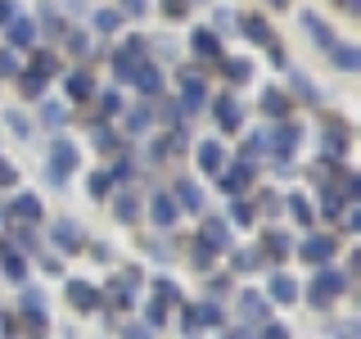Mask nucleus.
<instances>
[{
    "label": "nucleus",
    "instance_id": "f257e3e1",
    "mask_svg": "<svg viewBox=\"0 0 361 339\" xmlns=\"http://www.w3.org/2000/svg\"><path fill=\"white\" fill-rule=\"evenodd\" d=\"M343 290H348V276H343V271H316L307 299H312V308H325V303H334Z\"/></svg>",
    "mask_w": 361,
    "mask_h": 339
},
{
    "label": "nucleus",
    "instance_id": "f03ea898",
    "mask_svg": "<svg viewBox=\"0 0 361 339\" xmlns=\"http://www.w3.org/2000/svg\"><path fill=\"white\" fill-rule=\"evenodd\" d=\"M298 141H302V127H298V122H280V127L276 131H267V154H276L280 158V163H285V158L293 154V150H298Z\"/></svg>",
    "mask_w": 361,
    "mask_h": 339
},
{
    "label": "nucleus",
    "instance_id": "7ed1b4c3",
    "mask_svg": "<svg viewBox=\"0 0 361 339\" xmlns=\"http://www.w3.org/2000/svg\"><path fill=\"white\" fill-rule=\"evenodd\" d=\"M77 145L73 141H54V150H50V181L54 186H63L68 181V172H77Z\"/></svg>",
    "mask_w": 361,
    "mask_h": 339
},
{
    "label": "nucleus",
    "instance_id": "20e7f679",
    "mask_svg": "<svg viewBox=\"0 0 361 339\" xmlns=\"http://www.w3.org/2000/svg\"><path fill=\"white\" fill-rule=\"evenodd\" d=\"M199 249H203V254H221V249H231V226L208 218L203 231H199Z\"/></svg>",
    "mask_w": 361,
    "mask_h": 339
},
{
    "label": "nucleus",
    "instance_id": "39448f33",
    "mask_svg": "<svg viewBox=\"0 0 361 339\" xmlns=\"http://www.w3.org/2000/svg\"><path fill=\"white\" fill-rule=\"evenodd\" d=\"M217 122H221V131H240L244 113H240V100L235 95H217Z\"/></svg>",
    "mask_w": 361,
    "mask_h": 339
},
{
    "label": "nucleus",
    "instance_id": "423d86ee",
    "mask_svg": "<svg viewBox=\"0 0 361 339\" xmlns=\"http://www.w3.org/2000/svg\"><path fill=\"white\" fill-rule=\"evenodd\" d=\"M321 154H325V163H338V158L348 154V136H343V127H338V122L321 136Z\"/></svg>",
    "mask_w": 361,
    "mask_h": 339
},
{
    "label": "nucleus",
    "instance_id": "0eeeda50",
    "mask_svg": "<svg viewBox=\"0 0 361 339\" xmlns=\"http://www.w3.org/2000/svg\"><path fill=\"white\" fill-rule=\"evenodd\" d=\"M334 240H330V235H312V240L307 244H302V258H307V263H316V267H321V263H330V258H334Z\"/></svg>",
    "mask_w": 361,
    "mask_h": 339
},
{
    "label": "nucleus",
    "instance_id": "6e6552de",
    "mask_svg": "<svg viewBox=\"0 0 361 339\" xmlns=\"http://www.w3.org/2000/svg\"><path fill=\"white\" fill-rule=\"evenodd\" d=\"M180 95H185V109H203V100H208V86H203V77L180 73Z\"/></svg>",
    "mask_w": 361,
    "mask_h": 339
},
{
    "label": "nucleus",
    "instance_id": "1a4fd4ad",
    "mask_svg": "<svg viewBox=\"0 0 361 339\" xmlns=\"http://www.w3.org/2000/svg\"><path fill=\"white\" fill-rule=\"evenodd\" d=\"M190 45H195L199 59H217V54H221V37H217V32H208V28H195Z\"/></svg>",
    "mask_w": 361,
    "mask_h": 339
},
{
    "label": "nucleus",
    "instance_id": "9d476101",
    "mask_svg": "<svg viewBox=\"0 0 361 339\" xmlns=\"http://www.w3.org/2000/svg\"><path fill=\"white\" fill-rule=\"evenodd\" d=\"M199 167H203L208 177H217L221 167H226V150H221L217 141H203V145H199Z\"/></svg>",
    "mask_w": 361,
    "mask_h": 339
},
{
    "label": "nucleus",
    "instance_id": "9b49d317",
    "mask_svg": "<svg viewBox=\"0 0 361 339\" xmlns=\"http://www.w3.org/2000/svg\"><path fill=\"white\" fill-rule=\"evenodd\" d=\"M131 82L145 90V95H158L163 90V73H158L154 64H135V73H131Z\"/></svg>",
    "mask_w": 361,
    "mask_h": 339
},
{
    "label": "nucleus",
    "instance_id": "f8f14e48",
    "mask_svg": "<svg viewBox=\"0 0 361 339\" xmlns=\"http://www.w3.org/2000/svg\"><path fill=\"white\" fill-rule=\"evenodd\" d=\"M240 32L253 45H271V41H276V37H271V28H267V18H257V14H244L240 18Z\"/></svg>",
    "mask_w": 361,
    "mask_h": 339
},
{
    "label": "nucleus",
    "instance_id": "ddd939ff",
    "mask_svg": "<svg viewBox=\"0 0 361 339\" xmlns=\"http://www.w3.org/2000/svg\"><path fill=\"white\" fill-rule=\"evenodd\" d=\"M248 181H253V167H248V163H235L226 177H217V186H221V190H231V195H240Z\"/></svg>",
    "mask_w": 361,
    "mask_h": 339
},
{
    "label": "nucleus",
    "instance_id": "4468645a",
    "mask_svg": "<svg viewBox=\"0 0 361 339\" xmlns=\"http://www.w3.org/2000/svg\"><path fill=\"white\" fill-rule=\"evenodd\" d=\"M149 218H154L158 226H172V222H176V199H172V195H154V199H149Z\"/></svg>",
    "mask_w": 361,
    "mask_h": 339
},
{
    "label": "nucleus",
    "instance_id": "2eb2a0df",
    "mask_svg": "<svg viewBox=\"0 0 361 339\" xmlns=\"http://www.w3.org/2000/svg\"><path fill=\"white\" fill-rule=\"evenodd\" d=\"M68 299H73V303H77L82 312H95V308H99V294L90 290L86 280H73V285H68Z\"/></svg>",
    "mask_w": 361,
    "mask_h": 339
},
{
    "label": "nucleus",
    "instance_id": "dca6fc26",
    "mask_svg": "<svg viewBox=\"0 0 361 339\" xmlns=\"http://www.w3.org/2000/svg\"><path fill=\"white\" fill-rule=\"evenodd\" d=\"M176 203H185V213H199L203 208V190L195 186V181H176Z\"/></svg>",
    "mask_w": 361,
    "mask_h": 339
},
{
    "label": "nucleus",
    "instance_id": "f3484780",
    "mask_svg": "<svg viewBox=\"0 0 361 339\" xmlns=\"http://www.w3.org/2000/svg\"><path fill=\"white\" fill-rule=\"evenodd\" d=\"M5 28H9V41H14V45H32V37H37V23H32V18H9L5 23Z\"/></svg>",
    "mask_w": 361,
    "mask_h": 339
},
{
    "label": "nucleus",
    "instance_id": "a211bd4d",
    "mask_svg": "<svg viewBox=\"0 0 361 339\" xmlns=\"http://www.w3.org/2000/svg\"><path fill=\"white\" fill-rule=\"evenodd\" d=\"M302 28H307V32H312V41H316V45H325V50H330V45L338 41V37H334V32H330V28H325V23H321V18H316V14H312V9H307V14H302Z\"/></svg>",
    "mask_w": 361,
    "mask_h": 339
},
{
    "label": "nucleus",
    "instance_id": "6ab92c4d",
    "mask_svg": "<svg viewBox=\"0 0 361 339\" xmlns=\"http://www.w3.org/2000/svg\"><path fill=\"white\" fill-rule=\"evenodd\" d=\"M330 54H334V64L343 68V73H353V68H361V50H357V45H343V41H334V45H330Z\"/></svg>",
    "mask_w": 361,
    "mask_h": 339
},
{
    "label": "nucleus",
    "instance_id": "aec40b11",
    "mask_svg": "<svg viewBox=\"0 0 361 339\" xmlns=\"http://www.w3.org/2000/svg\"><path fill=\"white\" fill-rule=\"evenodd\" d=\"M63 90H68V100H90L95 95V82H90V73H73L63 82Z\"/></svg>",
    "mask_w": 361,
    "mask_h": 339
},
{
    "label": "nucleus",
    "instance_id": "412c9836",
    "mask_svg": "<svg viewBox=\"0 0 361 339\" xmlns=\"http://www.w3.org/2000/svg\"><path fill=\"white\" fill-rule=\"evenodd\" d=\"M271 299H276V303H293V299H298L293 276H285V271H280V276H271Z\"/></svg>",
    "mask_w": 361,
    "mask_h": 339
},
{
    "label": "nucleus",
    "instance_id": "4be33fe9",
    "mask_svg": "<svg viewBox=\"0 0 361 339\" xmlns=\"http://www.w3.org/2000/svg\"><path fill=\"white\" fill-rule=\"evenodd\" d=\"M77 240H82V231H77V222H54V244H59V249H68V254H73V249H77Z\"/></svg>",
    "mask_w": 361,
    "mask_h": 339
},
{
    "label": "nucleus",
    "instance_id": "5701e85b",
    "mask_svg": "<svg viewBox=\"0 0 361 339\" xmlns=\"http://www.w3.org/2000/svg\"><path fill=\"white\" fill-rule=\"evenodd\" d=\"M190 326H221V308H212V303H199V308H185Z\"/></svg>",
    "mask_w": 361,
    "mask_h": 339
},
{
    "label": "nucleus",
    "instance_id": "b1692460",
    "mask_svg": "<svg viewBox=\"0 0 361 339\" xmlns=\"http://www.w3.org/2000/svg\"><path fill=\"white\" fill-rule=\"evenodd\" d=\"M262 109L271 113V118H289V95H285V90H267V95H262Z\"/></svg>",
    "mask_w": 361,
    "mask_h": 339
},
{
    "label": "nucleus",
    "instance_id": "393cba45",
    "mask_svg": "<svg viewBox=\"0 0 361 339\" xmlns=\"http://www.w3.org/2000/svg\"><path fill=\"white\" fill-rule=\"evenodd\" d=\"M240 308H244V316H248V321H267V299H257L253 290H248V294H240Z\"/></svg>",
    "mask_w": 361,
    "mask_h": 339
},
{
    "label": "nucleus",
    "instance_id": "a878e982",
    "mask_svg": "<svg viewBox=\"0 0 361 339\" xmlns=\"http://www.w3.org/2000/svg\"><path fill=\"white\" fill-rule=\"evenodd\" d=\"M289 86L298 90V100H302V105H316V100H321V90H316V86H312L302 73H289Z\"/></svg>",
    "mask_w": 361,
    "mask_h": 339
},
{
    "label": "nucleus",
    "instance_id": "bb28decb",
    "mask_svg": "<svg viewBox=\"0 0 361 339\" xmlns=\"http://www.w3.org/2000/svg\"><path fill=\"white\" fill-rule=\"evenodd\" d=\"M0 271H5L9 280H27V263H23L18 254H0Z\"/></svg>",
    "mask_w": 361,
    "mask_h": 339
},
{
    "label": "nucleus",
    "instance_id": "cd10ccee",
    "mask_svg": "<svg viewBox=\"0 0 361 339\" xmlns=\"http://www.w3.org/2000/svg\"><path fill=\"white\" fill-rule=\"evenodd\" d=\"M32 73H37V77H50V73H59V59H54L50 50H37V54H32Z\"/></svg>",
    "mask_w": 361,
    "mask_h": 339
},
{
    "label": "nucleus",
    "instance_id": "c85d7f7f",
    "mask_svg": "<svg viewBox=\"0 0 361 339\" xmlns=\"http://www.w3.org/2000/svg\"><path fill=\"white\" fill-rule=\"evenodd\" d=\"M14 213H18L23 222H37V218H41V199H37V195H18Z\"/></svg>",
    "mask_w": 361,
    "mask_h": 339
},
{
    "label": "nucleus",
    "instance_id": "c756f323",
    "mask_svg": "<svg viewBox=\"0 0 361 339\" xmlns=\"http://www.w3.org/2000/svg\"><path fill=\"white\" fill-rule=\"evenodd\" d=\"M221 73L231 77V82H248V77H253V68H248V59H221Z\"/></svg>",
    "mask_w": 361,
    "mask_h": 339
},
{
    "label": "nucleus",
    "instance_id": "7c9ffc66",
    "mask_svg": "<svg viewBox=\"0 0 361 339\" xmlns=\"http://www.w3.org/2000/svg\"><path fill=\"white\" fill-rule=\"evenodd\" d=\"M321 213H325V218H338V213H343V190H325V195H321Z\"/></svg>",
    "mask_w": 361,
    "mask_h": 339
},
{
    "label": "nucleus",
    "instance_id": "2f4dec72",
    "mask_svg": "<svg viewBox=\"0 0 361 339\" xmlns=\"http://www.w3.org/2000/svg\"><path fill=\"white\" fill-rule=\"evenodd\" d=\"M118 23H122L118 9H95V28L104 32V37H109V32H118Z\"/></svg>",
    "mask_w": 361,
    "mask_h": 339
},
{
    "label": "nucleus",
    "instance_id": "473e14b6",
    "mask_svg": "<svg viewBox=\"0 0 361 339\" xmlns=\"http://www.w3.org/2000/svg\"><path fill=\"white\" fill-rule=\"evenodd\" d=\"M18 86H23V95H27V100H41L45 77H37V73H23V77H18Z\"/></svg>",
    "mask_w": 361,
    "mask_h": 339
},
{
    "label": "nucleus",
    "instance_id": "72a5a7b5",
    "mask_svg": "<svg viewBox=\"0 0 361 339\" xmlns=\"http://www.w3.org/2000/svg\"><path fill=\"white\" fill-rule=\"evenodd\" d=\"M41 122H45V127H59V122H63V105L45 100V105H41Z\"/></svg>",
    "mask_w": 361,
    "mask_h": 339
},
{
    "label": "nucleus",
    "instance_id": "f704fd0d",
    "mask_svg": "<svg viewBox=\"0 0 361 339\" xmlns=\"http://www.w3.org/2000/svg\"><path fill=\"white\" fill-rule=\"evenodd\" d=\"M289 208H293V218H298L302 226H312V203L302 199V195H289Z\"/></svg>",
    "mask_w": 361,
    "mask_h": 339
},
{
    "label": "nucleus",
    "instance_id": "c9c22d12",
    "mask_svg": "<svg viewBox=\"0 0 361 339\" xmlns=\"http://www.w3.org/2000/svg\"><path fill=\"white\" fill-rule=\"evenodd\" d=\"M41 32H45V37H59V32H63V18L45 9V14H41Z\"/></svg>",
    "mask_w": 361,
    "mask_h": 339
},
{
    "label": "nucleus",
    "instance_id": "e433bc0d",
    "mask_svg": "<svg viewBox=\"0 0 361 339\" xmlns=\"http://www.w3.org/2000/svg\"><path fill=\"white\" fill-rule=\"evenodd\" d=\"M267 254H271V258H285V254H289V240L271 231V235H267Z\"/></svg>",
    "mask_w": 361,
    "mask_h": 339
},
{
    "label": "nucleus",
    "instance_id": "4c0bfd02",
    "mask_svg": "<svg viewBox=\"0 0 361 339\" xmlns=\"http://www.w3.org/2000/svg\"><path fill=\"white\" fill-rule=\"evenodd\" d=\"M109 186H113V177H109V172H95V177H90V195H95V199H104V195H109Z\"/></svg>",
    "mask_w": 361,
    "mask_h": 339
},
{
    "label": "nucleus",
    "instance_id": "58836bf2",
    "mask_svg": "<svg viewBox=\"0 0 361 339\" xmlns=\"http://www.w3.org/2000/svg\"><path fill=\"white\" fill-rule=\"evenodd\" d=\"M149 118H154V113H149V109H131V118H127V127H131V131H145V127H149Z\"/></svg>",
    "mask_w": 361,
    "mask_h": 339
},
{
    "label": "nucleus",
    "instance_id": "ea45409f",
    "mask_svg": "<svg viewBox=\"0 0 361 339\" xmlns=\"http://www.w3.org/2000/svg\"><path fill=\"white\" fill-rule=\"evenodd\" d=\"M0 77H18V59H14V50H0Z\"/></svg>",
    "mask_w": 361,
    "mask_h": 339
},
{
    "label": "nucleus",
    "instance_id": "a19ab883",
    "mask_svg": "<svg viewBox=\"0 0 361 339\" xmlns=\"http://www.w3.org/2000/svg\"><path fill=\"white\" fill-rule=\"evenodd\" d=\"M145 9H149V0H122L118 14H131V18H145Z\"/></svg>",
    "mask_w": 361,
    "mask_h": 339
},
{
    "label": "nucleus",
    "instance_id": "79ce46f5",
    "mask_svg": "<svg viewBox=\"0 0 361 339\" xmlns=\"http://www.w3.org/2000/svg\"><path fill=\"white\" fill-rule=\"evenodd\" d=\"M185 9H190V0H163V14L167 18H185Z\"/></svg>",
    "mask_w": 361,
    "mask_h": 339
},
{
    "label": "nucleus",
    "instance_id": "37998d69",
    "mask_svg": "<svg viewBox=\"0 0 361 339\" xmlns=\"http://www.w3.org/2000/svg\"><path fill=\"white\" fill-rule=\"evenodd\" d=\"M5 122H9V127H14L18 136H27V131H32V122H27V118H23V113H14V109H9V113H5Z\"/></svg>",
    "mask_w": 361,
    "mask_h": 339
},
{
    "label": "nucleus",
    "instance_id": "c03bdc74",
    "mask_svg": "<svg viewBox=\"0 0 361 339\" xmlns=\"http://www.w3.org/2000/svg\"><path fill=\"white\" fill-rule=\"evenodd\" d=\"M99 109H104V113H118V109H122V95H118V90H109V95H99Z\"/></svg>",
    "mask_w": 361,
    "mask_h": 339
},
{
    "label": "nucleus",
    "instance_id": "a18cd8bd",
    "mask_svg": "<svg viewBox=\"0 0 361 339\" xmlns=\"http://www.w3.org/2000/svg\"><path fill=\"white\" fill-rule=\"evenodd\" d=\"M118 218H122V222H131V218H135V199H131V195H122V199H118Z\"/></svg>",
    "mask_w": 361,
    "mask_h": 339
},
{
    "label": "nucleus",
    "instance_id": "49530a36",
    "mask_svg": "<svg viewBox=\"0 0 361 339\" xmlns=\"http://www.w3.org/2000/svg\"><path fill=\"white\" fill-rule=\"evenodd\" d=\"M267 50H271V64H276V68H289V59H285V45H280V41H271Z\"/></svg>",
    "mask_w": 361,
    "mask_h": 339
},
{
    "label": "nucleus",
    "instance_id": "de8ad7c7",
    "mask_svg": "<svg viewBox=\"0 0 361 339\" xmlns=\"http://www.w3.org/2000/svg\"><path fill=\"white\" fill-rule=\"evenodd\" d=\"M231 218L240 222V226H248V222H253V203H235V213H231Z\"/></svg>",
    "mask_w": 361,
    "mask_h": 339
},
{
    "label": "nucleus",
    "instance_id": "09e8293b",
    "mask_svg": "<svg viewBox=\"0 0 361 339\" xmlns=\"http://www.w3.org/2000/svg\"><path fill=\"white\" fill-rule=\"evenodd\" d=\"M95 145H99V150H118V136H113V131H95Z\"/></svg>",
    "mask_w": 361,
    "mask_h": 339
},
{
    "label": "nucleus",
    "instance_id": "8fccbe9b",
    "mask_svg": "<svg viewBox=\"0 0 361 339\" xmlns=\"http://www.w3.org/2000/svg\"><path fill=\"white\" fill-rule=\"evenodd\" d=\"M109 177H113V181H131V177H135V167L127 163V158H122V163H118V167H113V172H109Z\"/></svg>",
    "mask_w": 361,
    "mask_h": 339
},
{
    "label": "nucleus",
    "instance_id": "3c124183",
    "mask_svg": "<svg viewBox=\"0 0 361 339\" xmlns=\"http://www.w3.org/2000/svg\"><path fill=\"white\" fill-rule=\"evenodd\" d=\"M122 339H154V331H149V326H127Z\"/></svg>",
    "mask_w": 361,
    "mask_h": 339
},
{
    "label": "nucleus",
    "instance_id": "603ef678",
    "mask_svg": "<svg viewBox=\"0 0 361 339\" xmlns=\"http://www.w3.org/2000/svg\"><path fill=\"white\" fill-rule=\"evenodd\" d=\"M14 181H18V172L5 163V158H0V186H14Z\"/></svg>",
    "mask_w": 361,
    "mask_h": 339
},
{
    "label": "nucleus",
    "instance_id": "864d4df0",
    "mask_svg": "<svg viewBox=\"0 0 361 339\" xmlns=\"http://www.w3.org/2000/svg\"><path fill=\"white\" fill-rule=\"evenodd\" d=\"M257 339H289V331H285V326H267V331L257 335Z\"/></svg>",
    "mask_w": 361,
    "mask_h": 339
},
{
    "label": "nucleus",
    "instance_id": "5fc2aeb1",
    "mask_svg": "<svg viewBox=\"0 0 361 339\" xmlns=\"http://www.w3.org/2000/svg\"><path fill=\"white\" fill-rule=\"evenodd\" d=\"M68 45H73V50L82 54V50H86V37H82V32H68Z\"/></svg>",
    "mask_w": 361,
    "mask_h": 339
},
{
    "label": "nucleus",
    "instance_id": "6e6d98bb",
    "mask_svg": "<svg viewBox=\"0 0 361 339\" xmlns=\"http://www.w3.org/2000/svg\"><path fill=\"white\" fill-rule=\"evenodd\" d=\"M14 18V0H0V23H9Z\"/></svg>",
    "mask_w": 361,
    "mask_h": 339
},
{
    "label": "nucleus",
    "instance_id": "4d7b16f0",
    "mask_svg": "<svg viewBox=\"0 0 361 339\" xmlns=\"http://www.w3.org/2000/svg\"><path fill=\"white\" fill-rule=\"evenodd\" d=\"M338 5H343V9H361V0H338Z\"/></svg>",
    "mask_w": 361,
    "mask_h": 339
},
{
    "label": "nucleus",
    "instance_id": "13d9d810",
    "mask_svg": "<svg viewBox=\"0 0 361 339\" xmlns=\"http://www.w3.org/2000/svg\"><path fill=\"white\" fill-rule=\"evenodd\" d=\"M267 5H276V9H285V5H289V0H267Z\"/></svg>",
    "mask_w": 361,
    "mask_h": 339
},
{
    "label": "nucleus",
    "instance_id": "bf43d9fd",
    "mask_svg": "<svg viewBox=\"0 0 361 339\" xmlns=\"http://www.w3.org/2000/svg\"><path fill=\"white\" fill-rule=\"evenodd\" d=\"M231 339H248V335H231Z\"/></svg>",
    "mask_w": 361,
    "mask_h": 339
}]
</instances>
